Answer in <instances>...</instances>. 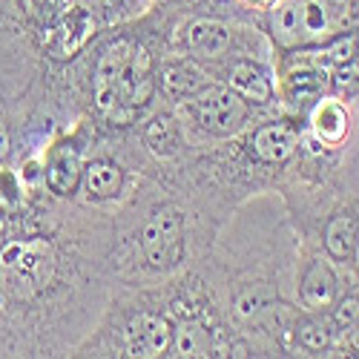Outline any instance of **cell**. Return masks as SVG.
I'll list each match as a JSON object with an SVG mask.
<instances>
[{
    "mask_svg": "<svg viewBox=\"0 0 359 359\" xmlns=\"http://www.w3.org/2000/svg\"><path fill=\"white\" fill-rule=\"evenodd\" d=\"M356 18V0H282L271 15V35L282 49L322 46Z\"/></svg>",
    "mask_w": 359,
    "mask_h": 359,
    "instance_id": "cell-1",
    "label": "cell"
},
{
    "mask_svg": "<svg viewBox=\"0 0 359 359\" xmlns=\"http://www.w3.org/2000/svg\"><path fill=\"white\" fill-rule=\"evenodd\" d=\"M55 276V250L46 238L9 242L0 250V287L18 299H32Z\"/></svg>",
    "mask_w": 359,
    "mask_h": 359,
    "instance_id": "cell-2",
    "label": "cell"
},
{
    "mask_svg": "<svg viewBox=\"0 0 359 359\" xmlns=\"http://www.w3.org/2000/svg\"><path fill=\"white\" fill-rule=\"evenodd\" d=\"M182 107H184V115L193 118L196 127L219 138H230L236 133H242L248 121V101L238 93H233L227 83H207L201 93L182 101Z\"/></svg>",
    "mask_w": 359,
    "mask_h": 359,
    "instance_id": "cell-3",
    "label": "cell"
},
{
    "mask_svg": "<svg viewBox=\"0 0 359 359\" xmlns=\"http://www.w3.org/2000/svg\"><path fill=\"white\" fill-rule=\"evenodd\" d=\"M138 245L144 262L153 271H170L184 256V213L172 204H161L147 216Z\"/></svg>",
    "mask_w": 359,
    "mask_h": 359,
    "instance_id": "cell-4",
    "label": "cell"
},
{
    "mask_svg": "<svg viewBox=\"0 0 359 359\" xmlns=\"http://www.w3.org/2000/svg\"><path fill=\"white\" fill-rule=\"evenodd\" d=\"M327 93H331V67H325L308 49H299L296 57L285 67L282 95L296 107H305L316 104Z\"/></svg>",
    "mask_w": 359,
    "mask_h": 359,
    "instance_id": "cell-5",
    "label": "cell"
},
{
    "mask_svg": "<svg viewBox=\"0 0 359 359\" xmlns=\"http://www.w3.org/2000/svg\"><path fill=\"white\" fill-rule=\"evenodd\" d=\"M135 52V41L121 38L104 49V55L95 64V75H93V98L98 112L107 118V121H115L118 118V83H121V75L130 64V57Z\"/></svg>",
    "mask_w": 359,
    "mask_h": 359,
    "instance_id": "cell-6",
    "label": "cell"
},
{
    "mask_svg": "<svg viewBox=\"0 0 359 359\" xmlns=\"http://www.w3.org/2000/svg\"><path fill=\"white\" fill-rule=\"evenodd\" d=\"M153 93H156L153 57H149L147 46L135 43V52L130 57L124 75H121V83H118V118H115V124H130L135 118V112L149 104Z\"/></svg>",
    "mask_w": 359,
    "mask_h": 359,
    "instance_id": "cell-7",
    "label": "cell"
},
{
    "mask_svg": "<svg viewBox=\"0 0 359 359\" xmlns=\"http://www.w3.org/2000/svg\"><path fill=\"white\" fill-rule=\"evenodd\" d=\"M172 348V327L164 316L138 313L127 327V356L153 359Z\"/></svg>",
    "mask_w": 359,
    "mask_h": 359,
    "instance_id": "cell-8",
    "label": "cell"
},
{
    "mask_svg": "<svg viewBox=\"0 0 359 359\" xmlns=\"http://www.w3.org/2000/svg\"><path fill=\"white\" fill-rule=\"evenodd\" d=\"M207 83H213V78L207 75V69L196 61H190V57H175V61H167L158 72V86L161 93L170 98V101H187L193 98L196 93H201V89Z\"/></svg>",
    "mask_w": 359,
    "mask_h": 359,
    "instance_id": "cell-9",
    "label": "cell"
},
{
    "mask_svg": "<svg viewBox=\"0 0 359 359\" xmlns=\"http://www.w3.org/2000/svg\"><path fill=\"white\" fill-rule=\"evenodd\" d=\"M81 172H83V161H81V149L75 144H57L49 161H46V187L55 196H72L81 184Z\"/></svg>",
    "mask_w": 359,
    "mask_h": 359,
    "instance_id": "cell-10",
    "label": "cell"
},
{
    "mask_svg": "<svg viewBox=\"0 0 359 359\" xmlns=\"http://www.w3.org/2000/svg\"><path fill=\"white\" fill-rule=\"evenodd\" d=\"M233 32L230 26L216 20V18H196L187 29H184V46L196 55V57H222L230 49Z\"/></svg>",
    "mask_w": 359,
    "mask_h": 359,
    "instance_id": "cell-11",
    "label": "cell"
},
{
    "mask_svg": "<svg viewBox=\"0 0 359 359\" xmlns=\"http://www.w3.org/2000/svg\"><path fill=\"white\" fill-rule=\"evenodd\" d=\"M227 86L233 93H238L245 101H253V104H267L273 98L276 86H273V78L262 64L256 61H236L230 64L227 69Z\"/></svg>",
    "mask_w": 359,
    "mask_h": 359,
    "instance_id": "cell-12",
    "label": "cell"
},
{
    "mask_svg": "<svg viewBox=\"0 0 359 359\" xmlns=\"http://www.w3.org/2000/svg\"><path fill=\"white\" fill-rule=\"evenodd\" d=\"M299 147V133L290 124H264L253 133L250 149L253 156L264 164H282L287 161Z\"/></svg>",
    "mask_w": 359,
    "mask_h": 359,
    "instance_id": "cell-13",
    "label": "cell"
},
{
    "mask_svg": "<svg viewBox=\"0 0 359 359\" xmlns=\"http://www.w3.org/2000/svg\"><path fill=\"white\" fill-rule=\"evenodd\" d=\"M311 127H313V135L325 144V147H337L345 141L348 130H351V118H348V109L334 101V98H319L316 107H313V115H311Z\"/></svg>",
    "mask_w": 359,
    "mask_h": 359,
    "instance_id": "cell-14",
    "label": "cell"
},
{
    "mask_svg": "<svg viewBox=\"0 0 359 359\" xmlns=\"http://www.w3.org/2000/svg\"><path fill=\"white\" fill-rule=\"evenodd\" d=\"M81 184H83V193L89 198H95V201L115 198L118 193H121V184H124V170L115 161H107V158L89 161V164H83Z\"/></svg>",
    "mask_w": 359,
    "mask_h": 359,
    "instance_id": "cell-15",
    "label": "cell"
},
{
    "mask_svg": "<svg viewBox=\"0 0 359 359\" xmlns=\"http://www.w3.org/2000/svg\"><path fill=\"white\" fill-rule=\"evenodd\" d=\"M334 299H337V276L331 271V264L322 262V259L311 262V267L302 276V302H305V308L325 311V308L334 305Z\"/></svg>",
    "mask_w": 359,
    "mask_h": 359,
    "instance_id": "cell-16",
    "label": "cell"
},
{
    "mask_svg": "<svg viewBox=\"0 0 359 359\" xmlns=\"http://www.w3.org/2000/svg\"><path fill=\"white\" fill-rule=\"evenodd\" d=\"M86 18V12L83 9H72L67 18H61V23H57L52 32H49V41H46V46H49V52H52V57H72L83 43H86V38L93 35V26L95 23H83L81 29H78V23Z\"/></svg>",
    "mask_w": 359,
    "mask_h": 359,
    "instance_id": "cell-17",
    "label": "cell"
},
{
    "mask_svg": "<svg viewBox=\"0 0 359 359\" xmlns=\"http://www.w3.org/2000/svg\"><path fill=\"white\" fill-rule=\"evenodd\" d=\"M144 141L149 147V153L158 156V158H175L178 149H182V127L172 115L161 112L156 115L153 121L147 124L144 130Z\"/></svg>",
    "mask_w": 359,
    "mask_h": 359,
    "instance_id": "cell-18",
    "label": "cell"
},
{
    "mask_svg": "<svg viewBox=\"0 0 359 359\" xmlns=\"http://www.w3.org/2000/svg\"><path fill=\"white\" fill-rule=\"evenodd\" d=\"M356 219L351 213H339L327 222L325 227V248H327V256L337 259V262H345L351 253H353V245H356Z\"/></svg>",
    "mask_w": 359,
    "mask_h": 359,
    "instance_id": "cell-19",
    "label": "cell"
},
{
    "mask_svg": "<svg viewBox=\"0 0 359 359\" xmlns=\"http://www.w3.org/2000/svg\"><path fill=\"white\" fill-rule=\"evenodd\" d=\"M172 348L178 356H210L213 353V339L210 331L196 322V319H184L182 325L172 331Z\"/></svg>",
    "mask_w": 359,
    "mask_h": 359,
    "instance_id": "cell-20",
    "label": "cell"
},
{
    "mask_svg": "<svg viewBox=\"0 0 359 359\" xmlns=\"http://www.w3.org/2000/svg\"><path fill=\"white\" fill-rule=\"evenodd\" d=\"M296 339L305 351H325L331 345V331H327V325L319 322V319H308L296 327Z\"/></svg>",
    "mask_w": 359,
    "mask_h": 359,
    "instance_id": "cell-21",
    "label": "cell"
},
{
    "mask_svg": "<svg viewBox=\"0 0 359 359\" xmlns=\"http://www.w3.org/2000/svg\"><path fill=\"white\" fill-rule=\"evenodd\" d=\"M334 322L342 327V331H351V327L359 322V296H345L334 305Z\"/></svg>",
    "mask_w": 359,
    "mask_h": 359,
    "instance_id": "cell-22",
    "label": "cell"
},
{
    "mask_svg": "<svg viewBox=\"0 0 359 359\" xmlns=\"http://www.w3.org/2000/svg\"><path fill=\"white\" fill-rule=\"evenodd\" d=\"M259 296L250 290V293H245V296H238V302H236V313L242 316V319H250L256 311H259Z\"/></svg>",
    "mask_w": 359,
    "mask_h": 359,
    "instance_id": "cell-23",
    "label": "cell"
},
{
    "mask_svg": "<svg viewBox=\"0 0 359 359\" xmlns=\"http://www.w3.org/2000/svg\"><path fill=\"white\" fill-rule=\"evenodd\" d=\"M9 147H12V141H9V130L4 127V121H0V164L6 161V156H9Z\"/></svg>",
    "mask_w": 359,
    "mask_h": 359,
    "instance_id": "cell-24",
    "label": "cell"
},
{
    "mask_svg": "<svg viewBox=\"0 0 359 359\" xmlns=\"http://www.w3.org/2000/svg\"><path fill=\"white\" fill-rule=\"evenodd\" d=\"M351 348L359 353V327L353 325V331H351Z\"/></svg>",
    "mask_w": 359,
    "mask_h": 359,
    "instance_id": "cell-25",
    "label": "cell"
},
{
    "mask_svg": "<svg viewBox=\"0 0 359 359\" xmlns=\"http://www.w3.org/2000/svg\"><path fill=\"white\" fill-rule=\"evenodd\" d=\"M353 259H356V267H359V236H356V245H353Z\"/></svg>",
    "mask_w": 359,
    "mask_h": 359,
    "instance_id": "cell-26",
    "label": "cell"
},
{
    "mask_svg": "<svg viewBox=\"0 0 359 359\" xmlns=\"http://www.w3.org/2000/svg\"><path fill=\"white\" fill-rule=\"evenodd\" d=\"M4 302H6V290L0 287V308H4Z\"/></svg>",
    "mask_w": 359,
    "mask_h": 359,
    "instance_id": "cell-27",
    "label": "cell"
}]
</instances>
